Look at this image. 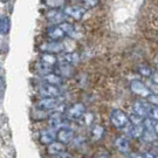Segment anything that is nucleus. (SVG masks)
<instances>
[{
    "mask_svg": "<svg viewBox=\"0 0 158 158\" xmlns=\"http://www.w3.org/2000/svg\"><path fill=\"white\" fill-rule=\"evenodd\" d=\"M97 158H109V157H108L107 155H101V156H98Z\"/></svg>",
    "mask_w": 158,
    "mask_h": 158,
    "instance_id": "34",
    "label": "nucleus"
},
{
    "mask_svg": "<svg viewBox=\"0 0 158 158\" xmlns=\"http://www.w3.org/2000/svg\"><path fill=\"white\" fill-rule=\"evenodd\" d=\"M56 139V131L53 130H44L40 132V142L45 145H49L51 143Z\"/></svg>",
    "mask_w": 158,
    "mask_h": 158,
    "instance_id": "15",
    "label": "nucleus"
},
{
    "mask_svg": "<svg viewBox=\"0 0 158 158\" xmlns=\"http://www.w3.org/2000/svg\"><path fill=\"white\" fill-rule=\"evenodd\" d=\"M47 151H48L49 155H54V156H56L59 153L66 152V144H63V143L59 141H54L53 143H51L48 145V150Z\"/></svg>",
    "mask_w": 158,
    "mask_h": 158,
    "instance_id": "18",
    "label": "nucleus"
},
{
    "mask_svg": "<svg viewBox=\"0 0 158 158\" xmlns=\"http://www.w3.org/2000/svg\"><path fill=\"white\" fill-rule=\"evenodd\" d=\"M44 82L47 83V85L60 87L63 83V77H61L60 75H57L56 73H49L44 76Z\"/></svg>",
    "mask_w": 158,
    "mask_h": 158,
    "instance_id": "17",
    "label": "nucleus"
},
{
    "mask_svg": "<svg viewBox=\"0 0 158 158\" xmlns=\"http://www.w3.org/2000/svg\"><path fill=\"white\" fill-rule=\"evenodd\" d=\"M46 17H47V20H49L51 23H55V25L63 23L67 19V15L63 13L62 10H57V8H52V10H49V11L47 12Z\"/></svg>",
    "mask_w": 158,
    "mask_h": 158,
    "instance_id": "11",
    "label": "nucleus"
},
{
    "mask_svg": "<svg viewBox=\"0 0 158 158\" xmlns=\"http://www.w3.org/2000/svg\"><path fill=\"white\" fill-rule=\"evenodd\" d=\"M64 1L66 0H45L46 5L51 8H59L61 6L64 5Z\"/></svg>",
    "mask_w": 158,
    "mask_h": 158,
    "instance_id": "26",
    "label": "nucleus"
},
{
    "mask_svg": "<svg viewBox=\"0 0 158 158\" xmlns=\"http://www.w3.org/2000/svg\"><path fill=\"white\" fill-rule=\"evenodd\" d=\"M129 158H143V155H141V153H132V155H130Z\"/></svg>",
    "mask_w": 158,
    "mask_h": 158,
    "instance_id": "32",
    "label": "nucleus"
},
{
    "mask_svg": "<svg viewBox=\"0 0 158 158\" xmlns=\"http://www.w3.org/2000/svg\"><path fill=\"white\" fill-rule=\"evenodd\" d=\"M40 61L48 63V64H51V66H53V67H55V66L57 64V62H59V59L55 56V54L44 53V54L41 55V59H40Z\"/></svg>",
    "mask_w": 158,
    "mask_h": 158,
    "instance_id": "22",
    "label": "nucleus"
},
{
    "mask_svg": "<svg viewBox=\"0 0 158 158\" xmlns=\"http://www.w3.org/2000/svg\"><path fill=\"white\" fill-rule=\"evenodd\" d=\"M40 51L49 54H59L64 51V45L61 41H49L40 46Z\"/></svg>",
    "mask_w": 158,
    "mask_h": 158,
    "instance_id": "7",
    "label": "nucleus"
},
{
    "mask_svg": "<svg viewBox=\"0 0 158 158\" xmlns=\"http://www.w3.org/2000/svg\"><path fill=\"white\" fill-rule=\"evenodd\" d=\"M62 104V100L60 97H44L42 100H40L38 102V108L41 110H45V111H49L57 108L59 106Z\"/></svg>",
    "mask_w": 158,
    "mask_h": 158,
    "instance_id": "5",
    "label": "nucleus"
},
{
    "mask_svg": "<svg viewBox=\"0 0 158 158\" xmlns=\"http://www.w3.org/2000/svg\"><path fill=\"white\" fill-rule=\"evenodd\" d=\"M151 77H152L153 83H155V85H158V73L153 74V75H152V76H151Z\"/></svg>",
    "mask_w": 158,
    "mask_h": 158,
    "instance_id": "31",
    "label": "nucleus"
},
{
    "mask_svg": "<svg viewBox=\"0 0 158 158\" xmlns=\"http://www.w3.org/2000/svg\"><path fill=\"white\" fill-rule=\"evenodd\" d=\"M85 8H94L100 4V0H82Z\"/></svg>",
    "mask_w": 158,
    "mask_h": 158,
    "instance_id": "27",
    "label": "nucleus"
},
{
    "mask_svg": "<svg viewBox=\"0 0 158 158\" xmlns=\"http://www.w3.org/2000/svg\"><path fill=\"white\" fill-rule=\"evenodd\" d=\"M54 68L53 66H51V64H48V63L46 62H42V61H40L38 64H36V70H38V73L41 74V75H47V74L49 73H53L54 72Z\"/></svg>",
    "mask_w": 158,
    "mask_h": 158,
    "instance_id": "21",
    "label": "nucleus"
},
{
    "mask_svg": "<svg viewBox=\"0 0 158 158\" xmlns=\"http://www.w3.org/2000/svg\"><path fill=\"white\" fill-rule=\"evenodd\" d=\"M125 129V134L128 137L130 138H141L142 135H143V131H144V128H143V124L142 125H132L129 124Z\"/></svg>",
    "mask_w": 158,
    "mask_h": 158,
    "instance_id": "16",
    "label": "nucleus"
},
{
    "mask_svg": "<svg viewBox=\"0 0 158 158\" xmlns=\"http://www.w3.org/2000/svg\"><path fill=\"white\" fill-rule=\"evenodd\" d=\"M129 117V124H132V125H142L143 124V117L139 116V115H137V114L132 113Z\"/></svg>",
    "mask_w": 158,
    "mask_h": 158,
    "instance_id": "25",
    "label": "nucleus"
},
{
    "mask_svg": "<svg viewBox=\"0 0 158 158\" xmlns=\"http://www.w3.org/2000/svg\"><path fill=\"white\" fill-rule=\"evenodd\" d=\"M153 131H155V134H156V135H157V137H158V122H156V123H155Z\"/></svg>",
    "mask_w": 158,
    "mask_h": 158,
    "instance_id": "33",
    "label": "nucleus"
},
{
    "mask_svg": "<svg viewBox=\"0 0 158 158\" xmlns=\"http://www.w3.org/2000/svg\"><path fill=\"white\" fill-rule=\"evenodd\" d=\"M156 69H157V72H158V61H157V63H156Z\"/></svg>",
    "mask_w": 158,
    "mask_h": 158,
    "instance_id": "37",
    "label": "nucleus"
},
{
    "mask_svg": "<svg viewBox=\"0 0 158 158\" xmlns=\"http://www.w3.org/2000/svg\"><path fill=\"white\" fill-rule=\"evenodd\" d=\"M39 91L44 97H60L62 93L57 85H47V83H44L41 85L39 88Z\"/></svg>",
    "mask_w": 158,
    "mask_h": 158,
    "instance_id": "10",
    "label": "nucleus"
},
{
    "mask_svg": "<svg viewBox=\"0 0 158 158\" xmlns=\"http://www.w3.org/2000/svg\"><path fill=\"white\" fill-rule=\"evenodd\" d=\"M10 28H11V21H10L8 17H4L1 19V29H0V33L7 34L10 32Z\"/></svg>",
    "mask_w": 158,
    "mask_h": 158,
    "instance_id": "24",
    "label": "nucleus"
},
{
    "mask_svg": "<svg viewBox=\"0 0 158 158\" xmlns=\"http://www.w3.org/2000/svg\"><path fill=\"white\" fill-rule=\"evenodd\" d=\"M62 11L67 15V18H73L75 20H81L85 14L87 8H85L81 5H69L66 6Z\"/></svg>",
    "mask_w": 158,
    "mask_h": 158,
    "instance_id": "6",
    "label": "nucleus"
},
{
    "mask_svg": "<svg viewBox=\"0 0 158 158\" xmlns=\"http://www.w3.org/2000/svg\"><path fill=\"white\" fill-rule=\"evenodd\" d=\"M106 135V129L101 124H95L91 129V137L95 142L101 141L103 136Z\"/></svg>",
    "mask_w": 158,
    "mask_h": 158,
    "instance_id": "19",
    "label": "nucleus"
},
{
    "mask_svg": "<svg viewBox=\"0 0 158 158\" xmlns=\"http://www.w3.org/2000/svg\"><path fill=\"white\" fill-rule=\"evenodd\" d=\"M137 73L144 76V77H151L153 75V70L151 67H149L148 64H139L137 67Z\"/></svg>",
    "mask_w": 158,
    "mask_h": 158,
    "instance_id": "23",
    "label": "nucleus"
},
{
    "mask_svg": "<svg viewBox=\"0 0 158 158\" xmlns=\"http://www.w3.org/2000/svg\"><path fill=\"white\" fill-rule=\"evenodd\" d=\"M0 29H1V19H0Z\"/></svg>",
    "mask_w": 158,
    "mask_h": 158,
    "instance_id": "38",
    "label": "nucleus"
},
{
    "mask_svg": "<svg viewBox=\"0 0 158 158\" xmlns=\"http://www.w3.org/2000/svg\"><path fill=\"white\" fill-rule=\"evenodd\" d=\"M149 116L153 121H158V107H155V108L151 107L150 111H149Z\"/></svg>",
    "mask_w": 158,
    "mask_h": 158,
    "instance_id": "29",
    "label": "nucleus"
},
{
    "mask_svg": "<svg viewBox=\"0 0 158 158\" xmlns=\"http://www.w3.org/2000/svg\"><path fill=\"white\" fill-rule=\"evenodd\" d=\"M130 90L132 91L135 95L139 96V97H143V98H147L149 96L152 94L151 89L148 87L143 81L141 80H132L130 82Z\"/></svg>",
    "mask_w": 158,
    "mask_h": 158,
    "instance_id": "2",
    "label": "nucleus"
},
{
    "mask_svg": "<svg viewBox=\"0 0 158 158\" xmlns=\"http://www.w3.org/2000/svg\"><path fill=\"white\" fill-rule=\"evenodd\" d=\"M148 102L151 104V106H155V107H158V94H151V95L147 97Z\"/></svg>",
    "mask_w": 158,
    "mask_h": 158,
    "instance_id": "28",
    "label": "nucleus"
},
{
    "mask_svg": "<svg viewBox=\"0 0 158 158\" xmlns=\"http://www.w3.org/2000/svg\"><path fill=\"white\" fill-rule=\"evenodd\" d=\"M110 122L117 129H124L129 125L128 115L121 109H114L110 114Z\"/></svg>",
    "mask_w": 158,
    "mask_h": 158,
    "instance_id": "1",
    "label": "nucleus"
},
{
    "mask_svg": "<svg viewBox=\"0 0 158 158\" xmlns=\"http://www.w3.org/2000/svg\"><path fill=\"white\" fill-rule=\"evenodd\" d=\"M115 144H116L117 150H118L121 153H123V155H129V153L131 152V147H130L129 138H128L127 136H119V137H117Z\"/></svg>",
    "mask_w": 158,
    "mask_h": 158,
    "instance_id": "14",
    "label": "nucleus"
},
{
    "mask_svg": "<svg viewBox=\"0 0 158 158\" xmlns=\"http://www.w3.org/2000/svg\"><path fill=\"white\" fill-rule=\"evenodd\" d=\"M56 158H73L69 153H66V152H62V153H59L56 155Z\"/></svg>",
    "mask_w": 158,
    "mask_h": 158,
    "instance_id": "30",
    "label": "nucleus"
},
{
    "mask_svg": "<svg viewBox=\"0 0 158 158\" xmlns=\"http://www.w3.org/2000/svg\"><path fill=\"white\" fill-rule=\"evenodd\" d=\"M150 109H151V104L149 102H144V101H136L134 103V106H132L134 113L142 116V117L149 116Z\"/></svg>",
    "mask_w": 158,
    "mask_h": 158,
    "instance_id": "13",
    "label": "nucleus"
},
{
    "mask_svg": "<svg viewBox=\"0 0 158 158\" xmlns=\"http://www.w3.org/2000/svg\"><path fill=\"white\" fill-rule=\"evenodd\" d=\"M75 137V132L72 128L69 127H63V128H60V129L56 131V139L59 142H61L63 144H69L70 142L74 139Z\"/></svg>",
    "mask_w": 158,
    "mask_h": 158,
    "instance_id": "8",
    "label": "nucleus"
},
{
    "mask_svg": "<svg viewBox=\"0 0 158 158\" xmlns=\"http://www.w3.org/2000/svg\"><path fill=\"white\" fill-rule=\"evenodd\" d=\"M47 35L51 39V41H61L62 39H64L67 36L66 32L63 31V28L57 23L55 26H52L47 31Z\"/></svg>",
    "mask_w": 158,
    "mask_h": 158,
    "instance_id": "12",
    "label": "nucleus"
},
{
    "mask_svg": "<svg viewBox=\"0 0 158 158\" xmlns=\"http://www.w3.org/2000/svg\"><path fill=\"white\" fill-rule=\"evenodd\" d=\"M54 70L61 77H72V76H74V74H75V68H74V66L64 62V61H61V60L57 62L56 67L54 68Z\"/></svg>",
    "mask_w": 158,
    "mask_h": 158,
    "instance_id": "9",
    "label": "nucleus"
},
{
    "mask_svg": "<svg viewBox=\"0 0 158 158\" xmlns=\"http://www.w3.org/2000/svg\"><path fill=\"white\" fill-rule=\"evenodd\" d=\"M85 114V106L83 103H74L68 107L64 111V115L69 121H77Z\"/></svg>",
    "mask_w": 158,
    "mask_h": 158,
    "instance_id": "3",
    "label": "nucleus"
},
{
    "mask_svg": "<svg viewBox=\"0 0 158 158\" xmlns=\"http://www.w3.org/2000/svg\"><path fill=\"white\" fill-rule=\"evenodd\" d=\"M0 1H1V2H4V4H6V2L8 1V0H0Z\"/></svg>",
    "mask_w": 158,
    "mask_h": 158,
    "instance_id": "36",
    "label": "nucleus"
},
{
    "mask_svg": "<svg viewBox=\"0 0 158 158\" xmlns=\"http://www.w3.org/2000/svg\"><path fill=\"white\" fill-rule=\"evenodd\" d=\"M1 76H2V69L0 67V79H1Z\"/></svg>",
    "mask_w": 158,
    "mask_h": 158,
    "instance_id": "35",
    "label": "nucleus"
},
{
    "mask_svg": "<svg viewBox=\"0 0 158 158\" xmlns=\"http://www.w3.org/2000/svg\"><path fill=\"white\" fill-rule=\"evenodd\" d=\"M48 121H49V125H51L52 129H60L63 127H67L69 119L66 117L64 113L55 111L48 116Z\"/></svg>",
    "mask_w": 158,
    "mask_h": 158,
    "instance_id": "4",
    "label": "nucleus"
},
{
    "mask_svg": "<svg viewBox=\"0 0 158 158\" xmlns=\"http://www.w3.org/2000/svg\"><path fill=\"white\" fill-rule=\"evenodd\" d=\"M61 61H64V62L69 63L72 66H76L80 61V56L77 53L75 52H69V53H66L62 57H61Z\"/></svg>",
    "mask_w": 158,
    "mask_h": 158,
    "instance_id": "20",
    "label": "nucleus"
}]
</instances>
